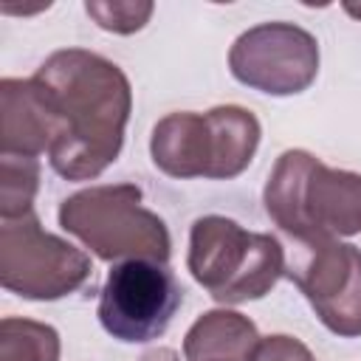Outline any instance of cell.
I'll use <instances>...</instances> for the list:
<instances>
[{
    "label": "cell",
    "mask_w": 361,
    "mask_h": 361,
    "mask_svg": "<svg viewBox=\"0 0 361 361\" xmlns=\"http://www.w3.org/2000/svg\"><path fill=\"white\" fill-rule=\"evenodd\" d=\"M65 124L48 87L31 79H0V155L39 158L62 138Z\"/></svg>",
    "instance_id": "cell-9"
},
{
    "label": "cell",
    "mask_w": 361,
    "mask_h": 361,
    "mask_svg": "<svg viewBox=\"0 0 361 361\" xmlns=\"http://www.w3.org/2000/svg\"><path fill=\"white\" fill-rule=\"evenodd\" d=\"M285 276L305 293L330 333L361 336V248L341 240L299 243Z\"/></svg>",
    "instance_id": "cell-8"
},
{
    "label": "cell",
    "mask_w": 361,
    "mask_h": 361,
    "mask_svg": "<svg viewBox=\"0 0 361 361\" xmlns=\"http://www.w3.org/2000/svg\"><path fill=\"white\" fill-rule=\"evenodd\" d=\"M39 189V161L23 155H0V220L34 212Z\"/></svg>",
    "instance_id": "cell-14"
},
{
    "label": "cell",
    "mask_w": 361,
    "mask_h": 361,
    "mask_svg": "<svg viewBox=\"0 0 361 361\" xmlns=\"http://www.w3.org/2000/svg\"><path fill=\"white\" fill-rule=\"evenodd\" d=\"M344 11H347V14H353V17H358V20H361V6H353V3H347V6H344Z\"/></svg>",
    "instance_id": "cell-18"
},
{
    "label": "cell",
    "mask_w": 361,
    "mask_h": 361,
    "mask_svg": "<svg viewBox=\"0 0 361 361\" xmlns=\"http://www.w3.org/2000/svg\"><path fill=\"white\" fill-rule=\"evenodd\" d=\"M138 361H180V355L172 347H155V350L144 353Z\"/></svg>",
    "instance_id": "cell-17"
},
{
    "label": "cell",
    "mask_w": 361,
    "mask_h": 361,
    "mask_svg": "<svg viewBox=\"0 0 361 361\" xmlns=\"http://www.w3.org/2000/svg\"><path fill=\"white\" fill-rule=\"evenodd\" d=\"M90 257L42 228L34 212L0 220V285L31 302H54L90 279Z\"/></svg>",
    "instance_id": "cell-5"
},
{
    "label": "cell",
    "mask_w": 361,
    "mask_h": 361,
    "mask_svg": "<svg viewBox=\"0 0 361 361\" xmlns=\"http://www.w3.org/2000/svg\"><path fill=\"white\" fill-rule=\"evenodd\" d=\"M231 76L268 96H296L316 82L319 42L296 23H259L243 31L228 51Z\"/></svg>",
    "instance_id": "cell-7"
},
{
    "label": "cell",
    "mask_w": 361,
    "mask_h": 361,
    "mask_svg": "<svg viewBox=\"0 0 361 361\" xmlns=\"http://www.w3.org/2000/svg\"><path fill=\"white\" fill-rule=\"evenodd\" d=\"M141 197L135 183H102L73 192L59 206V226L104 262H166L172 254L169 228L141 206Z\"/></svg>",
    "instance_id": "cell-4"
},
{
    "label": "cell",
    "mask_w": 361,
    "mask_h": 361,
    "mask_svg": "<svg viewBox=\"0 0 361 361\" xmlns=\"http://www.w3.org/2000/svg\"><path fill=\"white\" fill-rule=\"evenodd\" d=\"M51 93L65 124L48 152L54 172L65 180L99 178L121 152L133 110L127 73L102 54L85 48L54 51L34 73Z\"/></svg>",
    "instance_id": "cell-1"
},
{
    "label": "cell",
    "mask_w": 361,
    "mask_h": 361,
    "mask_svg": "<svg viewBox=\"0 0 361 361\" xmlns=\"http://www.w3.org/2000/svg\"><path fill=\"white\" fill-rule=\"evenodd\" d=\"M262 203L296 243L341 240L361 231V175L327 166L307 149H285L276 158Z\"/></svg>",
    "instance_id": "cell-2"
},
{
    "label": "cell",
    "mask_w": 361,
    "mask_h": 361,
    "mask_svg": "<svg viewBox=\"0 0 361 361\" xmlns=\"http://www.w3.org/2000/svg\"><path fill=\"white\" fill-rule=\"evenodd\" d=\"M180 299L183 290L166 262L124 259L110 268L99 290L96 316L107 336L124 344H144L166 333Z\"/></svg>",
    "instance_id": "cell-6"
},
{
    "label": "cell",
    "mask_w": 361,
    "mask_h": 361,
    "mask_svg": "<svg viewBox=\"0 0 361 361\" xmlns=\"http://www.w3.org/2000/svg\"><path fill=\"white\" fill-rule=\"evenodd\" d=\"M259 344L257 324L237 310H206L183 336L186 361H251Z\"/></svg>",
    "instance_id": "cell-11"
},
{
    "label": "cell",
    "mask_w": 361,
    "mask_h": 361,
    "mask_svg": "<svg viewBox=\"0 0 361 361\" xmlns=\"http://www.w3.org/2000/svg\"><path fill=\"white\" fill-rule=\"evenodd\" d=\"M152 164L169 178H209L212 127L206 113L178 110L164 116L149 135Z\"/></svg>",
    "instance_id": "cell-10"
},
{
    "label": "cell",
    "mask_w": 361,
    "mask_h": 361,
    "mask_svg": "<svg viewBox=\"0 0 361 361\" xmlns=\"http://www.w3.org/2000/svg\"><path fill=\"white\" fill-rule=\"evenodd\" d=\"M59 333L34 319L6 316L0 322V361H59Z\"/></svg>",
    "instance_id": "cell-13"
},
{
    "label": "cell",
    "mask_w": 361,
    "mask_h": 361,
    "mask_svg": "<svg viewBox=\"0 0 361 361\" xmlns=\"http://www.w3.org/2000/svg\"><path fill=\"white\" fill-rule=\"evenodd\" d=\"M212 127V180H228L245 172L259 147V118L240 104H217L206 113Z\"/></svg>",
    "instance_id": "cell-12"
},
{
    "label": "cell",
    "mask_w": 361,
    "mask_h": 361,
    "mask_svg": "<svg viewBox=\"0 0 361 361\" xmlns=\"http://www.w3.org/2000/svg\"><path fill=\"white\" fill-rule=\"evenodd\" d=\"M186 268L220 305L262 299L285 274V251L276 237L245 231L223 214L192 223Z\"/></svg>",
    "instance_id": "cell-3"
},
{
    "label": "cell",
    "mask_w": 361,
    "mask_h": 361,
    "mask_svg": "<svg viewBox=\"0 0 361 361\" xmlns=\"http://www.w3.org/2000/svg\"><path fill=\"white\" fill-rule=\"evenodd\" d=\"M85 11L104 31L135 34L149 23L155 6L149 0H87Z\"/></svg>",
    "instance_id": "cell-15"
},
{
    "label": "cell",
    "mask_w": 361,
    "mask_h": 361,
    "mask_svg": "<svg viewBox=\"0 0 361 361\" xmlns=\"http://www.w3.org/2000/svg\"><path fill=\"white\" fill-rule=\"evenodd\" d=\"M251 361H316V358L307 350V344H302L299 338L285 336V333H274V336L259 338Z\"/></svg>",
    "instance_id": "cell-16"
}]
</instances>
